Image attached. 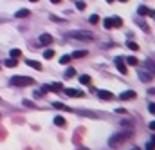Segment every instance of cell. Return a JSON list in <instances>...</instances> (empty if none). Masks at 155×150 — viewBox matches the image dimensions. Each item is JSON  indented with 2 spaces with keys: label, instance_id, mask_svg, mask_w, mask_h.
<instances>
[{
  "label": "cell",
  "instance_id": "1",
  "mask_svg": "<svg viewBox=\"0 0 155 150\" xmlns=\"http://www.w3.org/2000/svg\"><path fill=\"white\" fill-rule=\"evenodd\" d=\"M130 138H132V132H119V134H114V136L110 138L108 145H110V148H119V147L124 145Z\"/></svg>",
  "mask_w": 155,
  "mask_h": 150
},
{
  "label": "cell",
  "instance_id": "2",
  "mask_svg": "<svg viewBox=\"0 0 155 150\" xmlns=\"http://www.w3.org/2000/svg\"><path fill=\"white\" fill-rule=\"evenodd\" d=\"M33 83H35V80L29 76H13L11 78V85H16V87H27Z\"/></svg>",
  "mask_w": 155,
  "mask_h": 150
},
{
  "label": "cell",
  "instance_id": "3",
  "mask_svg": "<svg viewBox=\"0 0 155 150\" xmlns=\"http://www.w3.org/2000/svg\"><path fill=\"white\" fill-rule=\"evenodd\" d=\"M69 36L76 38V40H83V42H90L94 38L92 33H85V31H72V33H69Z\"/></svg>",
  "mask_w": 155,
  "mask_h": 150
},
{
  "label": "cell",
  "instance_id": "4",
  "mask_svg": "<svg viewBox=\"0 0 155 150\" xmlns=\"http://www.w3.org/2000/svg\"><path fill=\"white\" fill-rule=\"evenodd\" d=\"M116 67H117V71H119L121 74H126V73H128V69H126V65H124L123 58H116Z\"/></svg>",
  "mask_w": 155,
  "mask_h": 150
},
{
  "label": "cell",
  "instance_id": "5",
  "mask_svg": "<svg viewBox=\"0 0 155 150\" xmlns=\"http://www.w3.org/2000/svg\"><path fill=\"white\" fill-rule=\"evenodd\" d=\"M63 92L67 96H71V98H81L83 96V92L81 90H76V89H63Z\"/></svg>",
  "mask_w": 155,
  "mask_h": 150
},
{
  "label": "cell",
  "instance_id": "6",
  "mask_svg": "<svg viewBox=\"0 0 155 150\" xmlns=\"http://www.w3.org/2000/svg\"><path fill=\"white\" fill-rule=\"evenodd\" d=\"M135 96H137V94H135V90H124V92H121V96H119V98L124 101V100H134Z\"/></svg>",
  "mask_w": 155,
  "mask_h": 150
},
{
  "label": "cell",
  "instance_id": "7",
  "mask_svg": "<svg viewBox=\"0 0 155 150\" xmlns=\"http://www.w3.org/2000/svg\"><path fill=\"white\" fill-rule=\"evenodd\" d=\"M15 16H16V18H25V16H31V11H29V9H18V11L15 13Z\"/></svg>",
  "mask_w": 155,
  "mask_h": 150
},
{
  "label": "cell",
  "instance_id": "8",
  "mask_svg": "<svg viewBox=\"0 0 155 150\" xmlns=\"http://www.w3.org/2000/svg\"><path fill=\"white\" fill-rule=\"evenodd\" d=\"M40 43H41V45H49V43H52V36L47 35V33L41 35V36H40Z\"/></svg>",
  "mask_w": 155,
  "mask_h": 150
},
{
  "label": "cell",
  "instance_id": "9",
  "mask_svg": "<svg viewBox=\"0 0 155 150\" xmlns=\"http://www.w3.org/2000/svg\"><path fill=\"white\" fill-rule=\"evenodd\" d=\"M97 94H99V98H101V100H112V98H114V94H112V92H108V90H99Z\"/></svg>",
  "mask_w": 155,
  "mask_h": 150
},
{
  "label": "cell",
  "instance_id": "10",
  "mask_svg": "<svg viewBox=\"0 0 155 150\" xmlns=\"http://www.w3.org/2000/svg\"><path fill=\"white\" fill-rule=\"evenodd\" d=\"M27 65H29V67H33V69H36V71H41V63H40V62H35V60H27Z\"/></svg>",
  "mask_w": 155,
  "mask_h": 150
},
{
  "label": "cell",
  "instance_id": "11",
  "mask_svg": "<svg viewBox=\"0 0 155 150\" xmlns=\"http://www.w3.org/2000/svg\"><path fill=\"white\" fill-rule=\"evenodd\" d=\"M54 125H56V127H65V125H67V121H65L61 116H56V118H54Z\"/></svg>",
  "mask_w": 155,
  "mask_h": 150
},
{
  "label": "cell",
  "instance_id": "12",
  "mask_svg": "<svg viewBox=\"0 0 155 150\" xmlns=\"http://www.w3.org/2000/svg\"><path fill=\"white\" fill-rule=\"evenodd\" d=\"M137 13H139L141 16H148V13H150V9H148L146 5H141V7L137 9Z\"/></svg>",
  "mask_w": 155,
  "mask_h": 150
},
{
  "label": "cell",
  "instance_id": "13",
  "mask_svg": "<svg viewBox=\"0 0 155 150\" xmlns=\"http://www.w3.org/2000/svg\"><path fill=\"white\" fill-rule=\"evenodd\" d=\"M52 107H54V109H60V111H71L67 105H63V103H60V101H54V103H52Z\"/></svg>",
  "mask_w": 155,
  "mask_h": 150
},
{
  "label": "cell",
  "instance_id": "14",
  "mask_svg": "<svg viewBox=\"0 0 155 150\" xmlns=\"http://www.w3.org/2000/svg\"><path fill=\"white\" fill-rule=\"evenodd\" d=\"M83 56H87V51H74L71 54V58H83Z\"/></svg>",
  "mask_w": 155,
  "mask_h": 150
},
{
  "label": "cell",
  "instance_id": "15",
  "mask_svg": "<svg viewBox=\"0 0 155 150\" xmlns=\"http://www.w3.org/2000/svg\"><path fill=\"white\" fill-rule=\"evenodd\" d=\"M9 54H11V58H15V60H16V58H20V56H22V51H20V49H11V53H9Z\"/></svg>",
  "mask_w": 155,
  "mask_h": 150
},
{
  "label": "cell",
  "instance_id": "16",
  "mask_svg": "<svg viewBox=\"0 0 155 150\" xmlns=\"http://www.w3.org/2000/svg\"><path fill=\"white\" fill-rule=\"evenodd\" d=\"M126 63H128V65H139V60H137L135 56H128V58H126Z\"/></svg>",
  "mask_w": 155,
  "mask_h": 150
},
{
  "label": "cell",
  "instance_id": "17",
  "mask_svg": "<svg viewBox=\"0 0 155 150\" xmlns=\"http://www.w3.org/2000/svg\"><path fill=\"white\" fill-rule=\"evenodd\" d=\"M4 63H5V67H16V65H18V62H16L15 58H9V60H5Z\"/></svg>",
  "mask_w": 155,
  "mask_h": 150
},
{
  "label": "cell",
  "instance_id": "18",
  "mask_svg": "<svg viewBox=\"0 0 155 150\" xmlns=\"http://www.w3.org/2000/svg\"><path fill=\"white\" fill-rule=\"evenodd\" d=\"M112 26H114V27H121V26H123V20H121L119 16H112Z\"/></svg>",
  "mask_w": 155,
  "mask_h": 150
},
{
  "label": "cell",
  "instance_id": "19",
  "mask_svg": "<svg viewBox=\"0 0 155 150\" xmlns=\"http://www.w3.org/2000/svg\"><path fill=\"white\" fill-rule=\"evenodd\" d=\"M79 81L83 83V85H88L92 80H90V76H87V74H83V76H79Z\"/></svg>",
  "mask_w": 155,
  "mask_h": 150
},
{
  "label": "cell",
  "instance_id": "20",
  "mask_svg": "<svg viewBox=\"0 0 155 150\" xmlns=\"http://www.w3.org/2000/svg\"><path fill=\"white\" fill-rule=\"evenodd\" d=\"M52 56H54V51H52V49H47V51L43 53V58H45V60H51Z\"/></svg>",
  "mask_w": 155,
  "mask_h": 150
},
{
  "label": "cell",
  "instance_id": "21",
  "mask_svg": "<svg viewBox=\"0 0 155 150\" xmlns=\"http://www.w3.org/2000/svg\"><path fill=\"white\" fill-rule=\"evenodd\" d=\"M71 60H72V58H71L69 54H65V56H61V58H60V63H61V65H67Z\"/></svg>",
  "mask_w": 155,
  "mask_h": 150
},
{
  "label": "cell",
  "instance_id": "22",
  "mask_svg": "<svg viewBox=\"0 0 155 150\" xmlns=\"http://www.w3.org/2000/svg\"><path fill=\"white\" fill-rule=\"evenodd\" d=\"M126 47L132 49V51H137V49H139V45H137L135 42H126Z\"/></svg>",
  "mask_w": 155,
  "mask_h": 150
},
{
  "label": "cell",
  "instance_id": "23",
  "mask_svg": "<svg viewBox=\"0 0 155 150\" xmlns=\"http://www.w3.org/2000/svg\"><path fill=\"white\" fill-rule=\"evenodd\" d=\"M74 74H76V69H72V67H69V69H67V73H65V78H72Z\"/></svg>",
  "mask_w": 155,
  "mask_h": 150
},
{
  "label": "cell",
  "instance_id": "24",
  "mask_svg": "<svg viewBox=\"0 0 155 150\" xmlns=\"http://www.w3.org/2000/svg\"><path fill=\"white\" fill-rule=\"evenodd\" d=\"M103 26H105V29H110V27H114V26H112V18H105Z\"/></svg>",
  "mask_w": 155,
  "mask_h": 150
},
{
  "label": "cell",
  "instance_id": "25",
  "mask_svg": "<svg viewBox=\"0 0 155 150\" xmlns=\"http://www.w3.org/2000/svg\"><path fill=\"white\" fill-rule=\"evenodd\" d=\"M88 22H90V24H97V22H99V16H97V15H92V16L88 18Z\"/></svg>",
  "mask_w": 155,
  "mask_h": 150
},
{
  "label": "cell",
  "instance_id": "26",
  "mask_svg": "<svg viewBox=\"0 0 155 150\" xmlns=\"http://www.w3.org/2000/svg\"><path fill=\"white\" fill-rule=\"evenodd\" d=\"M155 148V134L152 136V143H148V150H153Z\"/></svg>",
  "mask_w": 155,
  "mask_h": 150
},
{
  "label": "cell",
  "instance_id": "27",
  "mask_svg": "<svg viewBox=\"0 0 155 150\" xmlns=\"http://www.w3.org/2000/svg\"><path fill=\"white\" fill-rule=\"evenodd\" d=\"M22 103H24L25 107H29V109H33V107H35V103H33V101H29V100H24Z\"/></svg>",
  "mask_w": 155,
  "mask_h": 150
},
{
  "label": "cell",
  "instance_id": "28",
  "mask_svg": "<svg viewBox=\"0 0 155 150\" xmlns=\"http://www.w3.org/2000/svg\"><path fill=\"white\" fill-rule=\"evenodd\" d=\"M137 24H139V26H141V27H143L144 31H150V29H148V26H146V24H144L143 20H137Z\"/></svg>",
  "mask_w": 155,
  "mask_h": 150
},
{
  "label": "cell",
  "instance_id": "29",
  "mask_svg": "<svg viewBox=\"0 0 155 150\" xmlns=\"http://www.w3.org/2000/svg\"><path fill=\"white\" fill-rule=\"evenodd\" d=\"M76 7L79 9V11H83V9H85V2H78V4H76Z\"/></svg>",
  "mask_w": 155,
  "mask_h": 150
},
{
  "label": "cell",
  "instance_id": "30",
  "mask_svg": "<svg viewBox=\"0 0 155 150\" xmlns=\"http://www.w3.org/2000/svg\"><path fill=\"white\" fill-rule=\"evenodd\" d=\"M148 111L152 114H155V103H150V105H148Z\"/></svg>",
  "mask_w": 155,
  "mask_h": 150
},
{
  "label": "cell",
  "instance_id": "31",
  "mask_svg": "<svg viewBox=\"0 0 155 150\" xmlns=\"http://www.w3.org/2000/svg\"><path fill=\"white\" fill-rule=\"evenodd\" d=\"M150 128H152V130H155V121H152V123H150Z\"/></svg>",
  "mask_w": 155,
  "mask_h": 150
},
{
  "label": "cell",
  "instance_id": "32",
  "mask_svg": "<svg viewBox=\"0 0 155 150\" xmlns=\"http://www.w3.org/2000/svg\"><path fill=\"white\" fill-rule=\"evenodd\" d=\"M51 2H52V4H60L61 0H51Z\"/></svg>",
  "mask_w": 155,
  "mask_h": 150
},
{
  "label": "cell",
  "instance_id": "33",
  "mask_svg": "<svg viewBox=\"0 0 155 150\" xmlns=\"http://www.w3.org/2000/svg\"><path fill=\"white\" fill-rule=\"evenodd\" d=\"M29 2H38V0H29Z\"/></svg>",
  "mask_w": 155,
  "mask_h": 150
},
{
  "label": "cell",
  "instance_id": "34",
  "mask_svg": "<svg viewBox=\"0 0 155 150\" xmlns=\"http://www.w3.org/2000/svg\"><path fill=\"white\" fill-rule=\"evenodd\" d=\"M132 150H139V148H132Z\"/></svg>",
  "mask_w": 155,
  "mask_h": 150
},
{
  "label": "cell",
  "instance_id": "35",
  "mask_svg": "<svg viewBox=\"0 0 155 150\" xmlns=\"http://www.w3.org/2000/svg\"><path fill=\"white\" fill-rule=\"evenodd\" d=\"M121 2H126V0H121Z\"/></svg>",
  "mask_w": 155,
  "mask_h": 150
},
{
  "label": "cell",
  "instance_id": "36",
  "mask_svg": "<svg viewBox=\"0 0 155 150\" xmlns=\"http://www.w3.org/2000/svg\"><path fill=\"white\" fill-rule=\"evenodd\" d=\"M108 2H112V0H108Z\"/></svg>",
  "mask_w": 155,
  "mask_h": 150
}]
</instances>
